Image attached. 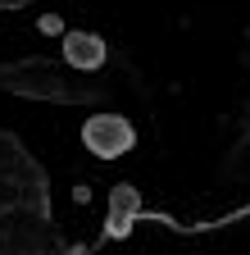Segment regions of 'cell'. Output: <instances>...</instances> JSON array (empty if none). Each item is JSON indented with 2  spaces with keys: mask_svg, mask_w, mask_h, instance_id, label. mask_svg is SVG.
I'll return each mask as SVG.
<instances>
[{
  "mask_svg": "<svg viewBox=\"0 0 250 255\" xmlns=\"http://www.w3.org/2000/svg\"><path fill=\"white\" fill-rule=\"evenodd\" d=\"M37 27H41V32H46V37H55V32H59V18H55V14H46V18H41V23H37Z\"/></svg>",
  "mask_w": 250,
  "mask_h": 255,
  "instance_id": "cell-5",
  "label": "cell"
},
{
  "mask_svg": "<svg viewBox=\"0 0 250 255\" xmlns=\"http://www.w3.org/2000/svg\"><path fill=\"white\" fill-rule=\"evenodd\" d=\"M82 146L96 159H118V155H128L137 146V128L123 114H91L82 123Z\"/></svg>",
  "mask_w": 250,
  "mask_h": 255,
  "instance_id": "cell-2",
  "label": "cell"
},
{
  "mask_svg": "<svg viewBox=\"0 0 250 255\" xmlns=\"http://www.w3.org/2000/svg\"><path fill=\"white\" fill-rule=\"evenodd\" d=\"M0 82L18 96H32V101H59V105H86L96 87H82L73 78L59 73V64L50 59H23V64H5L0 69Z\"/></svg>",
  "mask_w": 250,
  "mask_h": 255,
  "instance_id": "cell-1",
  "label": "cell"
},
{
  "mask_svg": "<svg viewBox=\"0 0 250 255\" xmlns=\"http://www.w3.org/2000/svg\"><path fill=\"white\" fill-rule=\"evenodd\" d=\"M141 201H137V187H114V196H109V219H105V233L109 237H128L132 233V219H137Z\"/></svg>",
  "mask_w": 250,
  "mask_h": 255,
  "instance_id": "cell-4",
  "label": "cell"
},
{
  "mask_svg": "<svg viewBox=\"0 0 250 255\" xmlns=\"http://www.w3.org/2000/svg\"><path fill=\"white\" fill-rule=\"evenodd\" d=\"M23 5H32V0H0V9H23Z\"/></svg>",
  "mask_w": 250,
  "mask_h": 255,
  "instance_id": "cell-6",
  "label": "cell"
},
{
  "mask_svg": "<svg viewBox=\"0 0 250 255\" xmlns=\"http://www.w3.org/2000/svg\"><path fill=\"white\" fill-rule=\"evenodd\" d=\"M64 64L69 69H82V73H91V69H100L105 64V41L96 37V32H64Z\"/></svg>",
  "mask_w": 250,
  "mask_h": 255,
  "instance_id": "cell-3",
  "label": "cell"
}]
</instances>
